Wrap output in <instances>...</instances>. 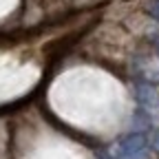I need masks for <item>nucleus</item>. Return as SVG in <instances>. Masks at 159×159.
<instances>
[{"label":"nucleus","mask_w":159,"mask_h":159,"mask_svg":"<svg viewBox=\"0 0 159 159\" xmlns=\"http://www.w3.org/2000/svg\"><path fill=\"white\" fill-rule=\"evenodd\" d=\"M115 159H150V142L142 133L124 137L115 148Z\"/></svg>","instance_id":"obj_1"},{"label":"nucleus","mask_w":159,"mask_h":159,"mask_svg":"<svg viewBox=\"0 0 159 159\" xmlns=\"http://www.w3.org/2000/svg\"><path fill=\"white\" fill-rule=\"evenodd\" d=\"M152 148L159 152V130H157V135H155V139H152Z\"/></svg>","instance_id":"obj_4"},{"label":"nucleus","mask_w":159,"mask_h":159,"mask_svg":"<svg viewBox=\"0 0 159 159\" xmlns=\"http://www.w3.org/2000/svg\"><path fill=\"white\" fill-rule=\"evenodd\" d=\"M137 97H139V102H142V106H144L146 111H152V108L159 106L157 93H155L152 89H148V86H142V89H139V91H137Z\"/></svg>","instance_id":"obj_2"},{"label":"nucleus","mask_w":159,"mask_h":159,"mask_svg":"<svg viewBox=\"0 0 159 159\" xmlns=\"http://www.w3.org/2000/svg\"><path fill=\"white\" fill-rule=\"evenodd\" d=\"M150 13H152V16L159 20V0H155V2L150 5Z\"/></svg>","instance_id":"obj_3"}]
</instances>
